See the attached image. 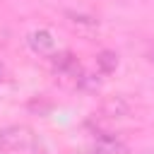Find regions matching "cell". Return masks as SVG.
<instances>
[{
  "instance_id": "cell-3",
  "label": "cell",
  "mask_w": 154,
  "mask_h": 154,
  "mask_svg": "<svg viewBox=\"0 0 154 154\" xmlns=\"http://www.w3.org/2000/svg\"><path fill=\"white\" fill-rule=\"evenodd\" d=\"M51 63H53V67H55L58 72L79 77V63H77V58H75L72 53H67V51H63V53H55V55L51 58Z\"/></svg>"
},
{
  "instance_id": "cell-6",
  "label": "cell",
  "mask_w": 154,
  "mask_h": 154,
  "mask_svg": "<svg viewBox=\"0 0 154 154\" xmlns=\"http://www.w3.org/2000/svg\"><path fill=\"white\" fill-rule=\"evenodd\" d=\"M96 65H99V70H101L103 75H111V72H116V67H118V55H116L113 51H101V53L96 55Z\"/></svg>"
},
{
  "instance_id": "cell-4",
  "label": "cell",
  "mask_w": 154,
  "mask_h": 154,
  "mask_svg": "<svg viewBox=\"0 0 154 154\" xmlns=\"http://www.w3.org/2000/svg\"><path fill=\"white\" fill-rule=\"evenodd\" d=\"M91 154H125V144L118 140V137H111V135H101L96 140V147Z\"/></svg>"
},
{
  "instance_id": "cell-5",
  "label": "cell",
  "mask_w": 154,
  "mask_h": 154,
  "mask_svg": "<svg viewBox=\"0 0 154 154\" xmlns=\"http://www.w3.org/2000/svg\"><path fill=\"white\" fill-rule=\"evenodd\" d=\"M128 103H125V99H120V96H113V99H108L106 103H103V113L106 116H111V118H123V116H128Z\"/></svg>"
},
{
  "instance_id": "cell-7",
  "label": "cell",
  "mask_w": 154,
  "mask_h": 154,
  "mask_svg": "<svg viewBox=\"0 0 154 154\" xmlns=\"http://www.w3.org/2000/svg\"><path fill=\"white\" fill-rule=\"evenodd\" d=\"M67 17H70V22L75 26H82V29H96L99 26V22L94 17H89V14H75V12H70Z\"/></svg>"
},
{
  "instance_id": "cell-10",
  "label": "cell",
  "mask_w": 154,
  "mask_h": 154,
  "mask_svg": "<svg viewBox=\"0 0 154 154\" xmlns=\"http://www.w3.org/2000/svg\"><path fill=\"white\" fill-rule=\"evenodd\" d=\"M144 154H154V152H144Z\"/></svg>"
},
{
  "instance_id": "cell-9",
  "label": "cell",
  "mask_w": 154,
  "mask_h": 154,
  "mask_svg": "<svg viewBox=\"0 0 154 154\" xmlns=\"http://www.w3.org/2000/svg\"><path fill=\"white\" fill-rule=\"evenodd\" d=\"M149 60H152V63H154V51H152V53H149Z\"/></svg>"
},
{
  "instance_id": "cell-2",
  "label": "cell",
  "mask_w": 154,
  "mask_h": 154,
  "mask_svg": "<svg viewBox=\"0 0 154 154\" xmlns=\"http://www.w3.org/2000/svg\"><path fill=\"white\" fill-rule=\"evenodd\" d=\"M29 46L34 53H41V55H48L53 48H55V41H53V34L46 31V29H36L29 34Z\"/></svg>"
},
{
  "instance_id": "cell-1",
  "label": "cell",
  "mask_w": 154,
  "mask_h": 154,
  "mask_svg": "<svg viewBox=\"0 0 154 154\" xmlns=\"http://www.w3.org/2000/svg\"><path fill=\"white\" fill-rule=\"evenodd\" d=\"M31 144V130L24 125H7L0 130V154H10Z\"/></svg>"
},
{
  "instance_id": "cell-8",
  "label": "cell",
  "mask_w": 154,
  "mask_h": 154,
  "mask_svg": "<svg viewBox=\"0 0 154 154\" xmlns=\"http://www.w3.org/2000/svg\"><path fill=\"white\" fill-rule=\"evenodd\" d=\"M2 79H5V65L0 63V82H2Z\"/></svg>"
}]
</instances>
